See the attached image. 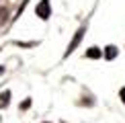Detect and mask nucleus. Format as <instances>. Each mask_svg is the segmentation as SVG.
<instances>
[{"label":"nucleus","mask_w":125,"mask_h":123,"mask_svg":"<svg viewBox=\"0 0 125 123\" xmlns=\"http://www.w3.org/2000/svg\"><path fill=\"white\" fill-rule=\"evenodd\" d=\"M105 58L107 60H115L117 58V47L115 45H109V47L105 49Z\"/></svg>","instance_id":"obj_4"},{"label":"nucleus","mask_w":125,"mask_h":123,"mask_svg":"<svg viewBox=\"0 0 125 123\" xmlns=\"http://www.w3.org/2000/svg\"><path fill=\"white\" fill-rule=\"evenodd\" d=\"M29 105H31V101H25V102H21V109H27Z\"/></svg>","instance_id":"obj_7"},{"label":"nucleus","mask_w":125,"mask_h":123,"mask_svg":"<svg viewBox=\"0 0 125 123\" xmlns=\"http://www.w3.org/2000/svg\"><path fill=\"white\" fill-rule=\"evenodd\" d=\"M35 12H37V17L41 20H47L51 17V4H49V0H41V2L37 4V8H35Z\"/></svg>","instance_id":"obj_1"},{"label":"nucleus","mask_w":125,"mask_h":123,"mask_svg":"<svg viewBox=\"0 0 125 123\" xmlns=\"http://www.w3.org/2000/svg\"><path fill=\"white\" fill-rule=\"evenodd\" d=\"M10 102V90H4V92H0V109H4Z\"/></svg>","instance_id":"obj_3"},{"label":"nucleus","mask_w":125,"mask_h":123,"mask_svg":"<svg viewBox=\"0 0 125 123\" xmlns=\"http://www.w3.org/2000/svg\"><path fill=\"white\" fill-rule=\"evenodd\" d=\"M86 58H101V49H98V47H90V49H88L86 51Z\"/></svg>","instance_id":"obj_5"},{"label":"nucleus","mask_w":125,"mask_h":123,"mask_svg":"<svg viewBox=\"0 0 125 123\" xmlns=\"http://www.w3.org/2000/svg\"><path fill=\"white\" fill-rule=\"evenodd\" d=\"M82 37H84V27H80V29L76 31V35H74V39L70 41V45H68V49H66V55H70L72 51L76 49V45H78V43H80V41H82Z\"/></svg>","instance_id":"obj_2"},{"label":"nucleus","mask_w":125,"mask_h":123,"mask_svg":"<svg viewBox=\"0 0 125 123\" xmlns=\"http://www.w3.org/2000/svg\"><path fill=\"white\" fill-rule=\"evenodd\" d=\"M6 17H8V12H6V8H2V6H0V25H2L4 20H6Z\"/></svg>","instance_id":"obj_6"},{"label":"nucleus","mask_w":125,"mask_h":123,"mask_svg":"<svg viewBox=\"0 0 125 123\" xmlns=\"http://www.w3.org/2000/svg\"><path fill=\"white\" fill-rule=\"evenodd\" d=\"M0 72H2V68H0Z\"/></svg>","instance_id":"obj_9"},{"label":"nucleus","mask_w":125,"mask_h":123,"mask_svg":"<svg viewBox=\"0 0 125 123\" xmlns=\"http://www.w3.org/2000/svg\"><path fill=\"white\" fill-rule=\"evenodd\" d=\"M119 94H121V101L125 102V88H121V92H119Z\"/></svg>","instance_id":"obj_8"}]
</instances>
